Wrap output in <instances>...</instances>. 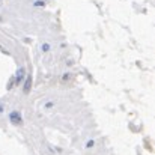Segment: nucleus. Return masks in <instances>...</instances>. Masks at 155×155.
<instances>
[{
	"label": "nucleus",
	"instance_id": "1",
	"mask_svg": "<svg viewBox=\"0 0 155 155\" xmlns=\"http://www.w3.org/2000/svg\"><path fill=\"white\" fill-rule=\"evenodd\" d=\"M9 119H11V122L15 124V125H20V124L23 122V119H21V116H20L18 111H12V113L9 114Z\"/></svg>",
	"mask_w": 155,
	"mask_h": 155
},
{
	"label": "nucleus",
	"instance_id": "2",
	"mask_svg": "<svg viewBox=\"0 0 155 155\" xmlns=\"http://www.w3.org/2000/svg\"><path fill=\"white\" fill-rule=\"evenodd\" d=\"M24 74H26V71H24V68H20L18 69V72H17V77H15V83H21L23 81V78H24Z\"/></svg>",
	"mask_w": 155,
	"mask_h": 155
},
{
	"label": "nucleus",
	"instance_id": "3",
	"mask_svg": "<svg viewBox=\"0 0 155 155\" xmlns=\"http://www.w3.org/2000/svg\"><path fill=\"white\" fill-rule=\"evenodd\" d=\"M30 86H32V77L29 75V77L26 78V81H24V92H26V94L30 91Z\"/></svg>",
	"mask_w": 155,
	"mask_h": 155
},
{
	"label": "nucleus",
	"instance_id": "4",
	"mask_svg": "<svg viewBox=\"0 0 155 155\" xmlns=\"http://www.w3.org/2000/svg\"><path fill=\"white\" fill-rule=\"evenodd\" d=\"M42 50H44V51H48V50H50V45H48V44H44V45H42Z\"/></svg>",
	"mask_w": 155,
	"mask_h": 155
},
{
	"label": "nucleus",
	"instance_id": "5",
	"mask_svg": "<svg viewBox=\"0 0 155 155\" xmlns=\"http://www.w3.org/2000/svg\"><path fill=\"white\" fill-rule=\"evenodd\" d=\"M35 5H36V6H44V2L38 0V2H35Z\"/></svg>",
	"mask_w": 155,
	"mask_h": 155
},
{
	"label": "nucleus",
	"instance_id": "6",
	"mask_svg": "<svg viewBox=\"0 0 155 155\" xmlns=\"http://www.w3.org/2000/svg\"><path fill=\"white\" fill-rule=\"evenodd\" d=\"M92 146H94V140H89L87 142V148H92Z\"/></svg>",
	"mask_w": 155,
	"mask_h": 155
}]
</instances>
